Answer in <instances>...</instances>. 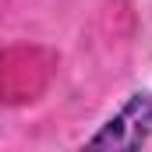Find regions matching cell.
<instances>
[{
    "instance_id": "cell-1",
    "label": "cell",
    "mask_w": 152,
    "mask_h": 152,
    "mask_svg": "<svg viewBox=\"0 0 152 152\" xmlns=\"http://www.w3.org/2000/svg\"><path fill=\"white\" fill-rule=\"evenodd\" d=\"M152 134V92H134L78 152H142Z\"/></svg>"
}]
</instances>
